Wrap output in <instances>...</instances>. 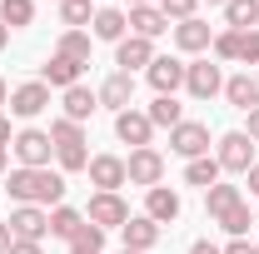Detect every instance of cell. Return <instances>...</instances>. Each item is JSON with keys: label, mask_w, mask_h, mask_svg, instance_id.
<instances>
[{"label": "cell", "mask_w": 259, "mask_h": 254, "mask_svg": "<svg viewBox=\"0 0 259 254\" xmlns=\"http://www.w3.org/2000/svg\"><path fill=\"white\" fill-rule=\"evenodd\" d=\"M145 209H150V220H155V224H169V220H180V194L164 190V185H155L150 199H145Z\"/></svg>", "instance_id": "14"}, {"label": "cell", "mask_w": 259, "mask_h": 254, "mask_svg": "<svg viewBox=\"0 0 259 254\" xmlns=\"http://www.w3.org/2000/svg\"><path fill=\"white\" fill-rule=\"evenodd\" d=\"M225 95H229V105H234V110H254V105H259V80L234 75V80L225 85Z\"/></svg>", "instance_id": "21"}, {"label": "cell", "mask_w": 259, "mask_h": 254, "mask_svg": "<svg viewBox=\"0 0 259 254\" xmlns=\"http://www.w3.org/2000/svg\"><path fill=\"white\" fill-rule=\"evenodd\" d=\"M214 5H229V0H214Z\"/></svg>", "instance_id": "49"}, {"label": "cell", "mask_w": 259, "mask_h": 254, "mask_svg": "<svg viewBox=\"0 0 259 254\" xmlns=\"http://www.w3.org/2000/svg\"><path fill=\"white\" fill-rule=\"evenodd\" d=\"M10 244H15V234H10V224H0V254H10Z\"/></svg>", "instance_id": "37"}, {"label": "cell", "mask_w": 259, "mask_h": 254, "mask_svg": "<svg viewBox=\"0 0 259 254\" xmlns=\"http://www.w3.org/2000/svg\"><path fill=\"white\" fill-rule=\"evenodd\" d=\"M125 25H130V15H120V10H100L95 15V35L100 40H115V45H120V40H125Z\"/></svg>", "instance_id": "23"}, {"label": "cell", "mask_w": 259, "mask_h": 254, "mask_svg": "<svg viewBox=\"0 0 259 254\" xmlns=\"http://www.w3.org/2000/svg\"><path fill=\"white\" fill-rule=\"evenodd\" d=\"M249 140H259V105L249 110Z\"/></svg>", "instance_id": "41"}, {"label": "cell", "mask_w": 259, "mask_h": 254, "mask_svg": "<svg viewBox=\"0 0 259 254\" xmlns=\"http://www.w3.org/2000/svg\"><path fill=\"white\" fill-rule=\"evenodd\" d=\"M160 10H164V20H169V15H180V20H194V0H160Z\"/></svg>", "instance_id": "36"}, {"label": "cell", "mask_w": 259, "mask_h": 254, "mask_svg": "<svg viewBox=\"0 0 259 254\" xmlns=\"http://www.w3.org/2000/svg\"><path fill=\"white\" fill-rule=\"evenodd\" d=\"M50 145L60 150L65 170H85V164H90V155H85V135H80L75 120H55V125H50Z\"/></svg>", "instance_id": "2"}, {"label": "cell", "mask_w": 259, "mask_h": 254, "mask_svg": "<svg viewBox=\"0 0 259 254\" xmlns=\"http://www.w3.org/2000/svg\"><path fill=\"white\" fill-rule=\"evenodd\" d=\"M95 105H100V100L90 95L85 85H70V90H65V120H75V125H80V120H90V115H95Z\"/></svg>", "instance_id": "19"}, {"label": "cell", "mask_w": 259, "mask_h": 254, "mask_svg": "<svg viewBox=\"0 0 259 254\" xmlns=\"http://www.w3.org/2000/svg\"><path fill=\"white\" fill-rule=\"evenodd\" d=\"M175 40H180V50H204L209 45V25L204 20H180L175 25Z\"/></svg>", "instance_id": "22"}, {"label": "cell", "mask_w": 259, "mask_h": 254, "mask_svg": "<svg viewBox=\"0 0 259 254\" xmlns=\"http://www.w3.org/2000/svg\"><path fill=\"white\" fill-rule=\"evenodd\" d=\"M0 100H5V80H0Z\"/></svg>", "instance_id": "47"}, {"label": "cell", "mask_w": 259, "mask_h": 254, "mask_svg": "<svg viewBox=\"0 0 259 254\" xmlns=\"http://www.w3.org/2000/svg\"><path fill=\"white\" fill-rule=\"evenodd\" d=\"M130 25H135V35H140V40H155V35L169 30L164 10H150V5H135V10H130Z\"/></svg>", "instance_id": "15"}, {"label": "cell", "mask_w": 259, "mask_h": 254, "mask_svg": "<svg viewBox=\"0 0 259 254\" xmlns=\"http://www.w3.org/2000/svg\"><path fill=\"white\" fill-rule=\"evenodd\" d=\"M125 254H135V249H125Z\"/></svg>", "instance_id": "50"}, {"label": "cell", "mask_w": 259, "mask_h": 254, "mask_svg": "<svg viewBox=\"0 0 259 254\" xmlns=\"http://www.w3.org/2000/svg\"><path fill=\"white\" fill-rule=\"evenodd\" d=\"M160 175H164V159L155 155L150 145H145V150H135L130 164H125V180H130V185H145V190H155V185H160Z\"/></svg>", "instance_id": "3"}, {"label": "cell", "mask_w": 259, "mask_h": 254, "mask_svg": "<svg viewBox=\"0 0 259 254\" xmlns=\"http://www.w3.org/2000/svg\"><path fill=\"white\" fill-rule=\"evenodd\" d=\"M75 244H80V249H100V244H105V229H100V224H85V229L75 234Z\"/></svg>", "instance_id": "35"}, {"label": "cell", "mask_w": 259, "mask_h": 254, "mask_svg": "<svg viewBox=\"0 0 259 254\" xmlns=\"http://www.w3.org/2000/svg\"><path fill=\"white\" fill-rule=\"evenodd\" d=\"M234 204H239V190H234V185H209V215H214V220H220L225 209H234Z\"/></svg>", "instance_id": "28"}, {"label": "cell", "mask_w": 259, "mask_h": 254, "mask_svg": "<svg viewBox=\"0 0 259 254\" xmlns=\"http://www.w3.org/2000/svg\"><path fill=\"white\" fill-rule=\"evenodd\" d=\"M150 125H180V105H175V95H160L155 105H150Z\"/></svg>", "instance_id": "27"}, {"label": "cell", "mask_w": 259, "mask_h": 254, "mask_svg": "<svg viewBox=\"0 0 259 254\" xmlns=\"http://www.w3.org/2000/svg\"><path fill=\"white\" fill-rule=\"evenodd\" d=\"M10 199H20V204H55V199H65V180L50 175V170H15L10 175Z\"/></svg>", "instance_id": "1"}, {"label": "cell", "mask_w": 259, "mask_h": 254, "mask_svg": "<svg viewBox=\"0 0 259 254\" xmlns=\"http://www.w3.org/2000/svg\"><path fill=\"white\" fill-rule=\"evenodd\" d=\"M225 15H229L234 30H249V25H259V0H229Z\"/></svg>", "instance_id": "24"}, {"label": "cell", "mask_w": 259, "mask_h": 254, "mask_svg": "<svg viewBox=\"0 0 259 254\" xmlns=\"http://www.w3.org/2000/svg\"><path fill=\"white\" fill-rule=\"evenodd\" d=\"M60 55H70V60H80V65H85V60H90V35L70 30V35L60 40Z\"/></svg>", "instance_id": "30"}, {"label": "cell", "mask_w": 259, "mask_h": 254, "mask_svg": "<svg viewBox=\"0 0 259 254\" xmlns=\"http://www.w3.org/2000/svg\"><path fill=\"white\" fill-rule=\"evenodd\" d=\"M150 115H135V110H120V120H115V135H120V140H125V145H140V150H145V145H150Z\"/></svg>", "instance_id": "12"}, {"label": "cell", "mask_w": 259, "mask_h": 254, "mask_svg": "<svg viewBox=\"0 0 259 254\" xmlns=\"http://www.w3.org/2000/svg\"><path fill=\"white\" fill-rule=\"evenodd\" d=\"M239 60L259 65V30H244V35H239Z\"/></svg>", "instance_id": "34"}, {"label": "cell", "mask_w": 259, "mask_h": 254, "mask_svg": "<svg viewBox=\"0 0 259 254\" xmlns=\"http://www.w3.org/2000/svg\"><path fill=\"white\" fill-rule=\"evenodd\" d=\"M244 175H249V190L259 194V164H249V170H244Z\"/></svg>", "instance_id": "42"}, {"label": "cell", "mask_w": 259, "mask_h": 254, "mask_svg": "<svg viewBox=\"0 0 259 254\" xmlns=\"http://www.w3.org/2000/svg\"><path fill=\"white\" fill-rule=\"evenodd\" d=\"M130 5H145V0H130Z\"/></svg>", "instance_id": "48"}, {"label": "cell", "mask_w": 259, "mask_h": 254, "mask_svg": "<svg viewBox=\"0 0 259 254\" xmlns=\"http://www.w3.org/2000/svg\"><path fill=\"white\" fill-rule=\"evenodd\" d=\"M185 85H190L194 100H209L214 90H220V65L199 60V65H185Z\"/></svg>", "instance_id": "10"}, {"label": "cell", "mask_w": 259, "mask_h": 254, "mask_svg": "<svg viewBox=\"0 0 259 254\" xmlns=\"http://www.w3.org/2000/svg\"><path fill=\"white\" fill-rule=\"evenodd\" d=\"M190 254H225V249H214L209 239H199V244H190Z\"/></svg>", "instance_id": "39"}, {"label": "cell", "mask_w": 259, "mask_h": 254, "mask_svg": "<svg viewBox=\"0 0 259 254\" xmlns=\"http://www.w3.org/2000/svg\"><path fill=\"white\" fill-rule=\"evenodd\" d=\"M239 35H244V30H225V35H214V55H220V60H239Z\"/></svg>", "instance_id": "32"}, {"label": "cell", "mask_w": 259, "mask_h": 254, "mask_svg": "<svg viewBox=\"0 0 259 254\" xmlns=\"http://www.w3.org/2000/svg\"><path fill=\"white\" fill-rule=\"evenodd\" d=\"M15 155L25 170H45V159H50V135L45 130H20L15 135Z\"/></svg>", "instance_id": "4"}, {"label": "cell", "mask_w": 259, "mask_h": 254, "mask_svg": "<svg viewBox=\"0 0 259 254\" xmlns=\"http://www.w3.org/2000/svg\"><path fill=\"white\" fill-rule=\"evenodd\" d=\"M130 95H135V80H130L125 70L100 85V105H110V110H130Z\"/></svg>", "instance_id": "16"}, {"label": "cell", "mask_w": 259, "mask_h": 254, "mask_svg": "<svg viewBox=\"0 0 259 254\" xmlns=\"http://www.w3.org/2000/svg\"><path fill=\"white\" fill-rule=\"evenodd\" d=\"M169 145L180 150L185 159H199L204 150H209V130L204 125H194V120H180V125L169 130Z\"/></svg>", "instance_id": "7"}, {"label": "cell", "mask_w": 259, "mask_h": 254, "mask_svg": "<svg viewBox=\"0 0 259 254\" xmlns=\"http://www.w3.org/2000/svg\"><path fill=\"white\" fill-rule=\"evenodd\" d=\"M80 229H85V220H80L75 209H55V215H50V234H60V239H70V244H75Z\"/></svg>", "instance_id": "26"}, {"label": "cell", "mask_w": 259, "mask_h": 254, "mask_svg": "<svg viewBox=\"0 0 259 254\" xmlns=\"http://www.w3.org/2000/svg\"><path fill=\"white\" fill-rule=\"evenodd\" d=\"M225 254H254V244H244V239H234V244H229Z\"/></svg>", "instance_id": "40"}, {"label": "cell", "mask_w": 259, "mask_h": 254, "mask_svg": "<svg viewBox=\"0 0 259 254\" xmlns=\"http://www.w3.org/2000/svg\"><path fill=\"white\" fill-rule=\"evenodd\" d=\"M185 180L199 185V190H209V185H220V159H190V170H185Z\"/></svg>", "instance_id": "25"}, {"label": "cell", "mask_w": 259, "mask_h": 254, "mask_svg": "<svg viewBox=\"0 0 259 254\" xmlns=\"http://www.w3.org/2000/svg\"><path fill=\"white\" fill-rule=\"evenodd\" d=\"M254 254H259V249H254Z\"/></svg>", "instance_id": "51"}, {"label": "cell", "mask_w": 259, "mask_h": 254, "mask_svg": "<svg viewBox=\"0 0 259 254\" xmlns=\"http://www.w3.org/2000/svg\"><path fill=\"white\" fill-rule=\"evenodd\" d=\"M10 254H40V244H25V239H15V244H10Z\"/></svg>", "instance_id": "38"}, {"label": "cell", "mask_w": 259, "mask_h": 254, "mask_svg": "<svg viewBox=\"0 0 259 254\" xmlns=\"http://www.w3.org/2000/svg\"><path fill=\"white\" fill-rule=\"evenodd\" d=\"M85 170H90V180H95L105 194H115L120 185H125V159H115V155H95Z\"/></svg>", "instance_id": "9"}, {"label": "cell", "mask_w": 259, "mask_h": 254, "mask_svg": "<svg viewBox=\"0 0 259 254\" xmlns=\"http://www.w3.org/2000/svg\"><path fill=\"white\" fill-rule=\"evenodd\" d=\"M5 40H10V30H5V20H0V45H5Z\"/></svg>", "instance_id": "45"}, {"label": "cell", "mask_w": 259, "mask_h": 254, "mask_svg": "<svg viewBox=\"0 0 259 254\" xmlns=\"http://www.w3.org/2000/svg\"><path fill=\"white\" fill-rule=\"evenodd\" d=\"M70 254H100V249H80V244H70Z\"/></svg>", "instance_id": "44"}, {"label": "cell", "mask_w": 259, "mask_h": 254, "mask_svg": "<svg viewBox=\"0 0 259 254\" xmlns=\"http://www.w3.org/2000/svg\"><path fill=\"white\" fill-rule=\"evenodd\" d=\"M45 105H50V85H40V80H35V85H20V90L10 95V110H15V115H25V120L40 115Z\"/></svg>", "instance_id": "11"}, {"label": "cell", "mask_w": 259, "mask_h": 254, "mask_svg": "<svg viewBox=\"0 0 259 254\" xmlns=\"http://www.w3.org/2000/svg\"><path fill=\"white\" fill-rule=\"evenodd\" d=\"M30 15H35L30 0H0V20L5 25H30Z\"/></svg>", "instance_id": "29"}, {"label": "cell", "mask_w": 259, "mask_h": 254, "mask_svg": "<svg viewBox=\"0 0 259 254\" xmlns=\"http://www.w3.org/2000/svg\"><path fill=\"white\" fill-rule=\"evenodd\" d=\"M0 170H5V150H0Z\"/></svg>", "instance_id": "46"}, {"label": "cell", "mask_w": 259, "mask_h": 254, "mask_svg": "<svg viewBox=\"0 0 259 254\" xmlns=\"http://www.w3.org/2000/svg\"><path fill=\"white\" fill-rule=\"evenodd\" d=\"M150 85H155L160 95H175V90L185 85V65L180 60H150Z\"/></svg>", "instance_id": "13"}, {"label": "cell", "mask_w": 259, "mask_h": 254, "mask_svg": "<svg viewBox=\"0 0 259 254\" xmlns=\"http://www.w3.org/2000/svg\"><path fill=\"white\" fill-rule=\"evenodd\" d=\"M249 164H254V140L239 135V130L225 135V140H220V170H239V175H244Z\"/></svg>", "instance_id": "5"}, {"label": "cell", "mask_w": 259, "mask_h": 254, "mask_svg": "<svg viewBox=\"0 0 259 254\" xmlns=\"http://www.w3.org/2000/svg\"><path fill=\"white\" fill-rule=\"evenodd\" d=\"M80 70H85L80 60H70V55H55V60L45 65V85H65V90H70V85H80Z\"/></svg>", "instance_id": "20"}, {"label": "cell", "mask_w": 259, "mask_h": 254, "mask_svg": "<svg viewBox=\"0 0 259 254\" xmlns=\"http://www.w3.org/2000/svg\"><path fill=\"white\" fill-rule=\"evenodd\" d=\"M125 220H130V209H125V199H120V194H105V190H100L95 199H90V224L115 229V224H125Z\"/></svg>", "instance_id": "8"}, {"label": "cell", "mask_w": 259, "mask_h": 254, "mask_svg": "<svg viewBox=\"0 0 259 254\" xmlns=\"http://www.w3.org/2000/svg\"><path fill=\"white\" fill-rule=\"evenodd\" d=\"M60 15H65V25H85L90 20V0H60Z\"/></svg>", "instance_id": "33"}, {"label": "cell", "mask_w": 259, "mask_h": 254, "mask_svg": "<svg viewBox=\"0 0 259 254\" xmlns=\"http://www.w3.org/2000/svg\"><path fill=\"white\" fill-rule=\"evenodd\" d=\"M5 140H10V120H0V145H5Z\"/></svg>", "instance_id": "43"}, {"label": "cell", "mask_w": 259, "mask_h": 254, "mask_svg": "<svg viewBox=\"0 0 259 254\" xmlns=\"http://www.w3.org/2000/svg\"><path fill=\"white\" fill-rule=\"evenodd\" d=\"M150 60H155V50H150V40H140V35L120 40V50H115V65H125V75L135 65H150Z\"/></svg>", "instance_id": "18"}, {"label": "cell", "mask_w": 259, "mask_h": 254, "mask_svg": "<svg viewBox=\"0 0 259 254\" xmlns=\"http://www.w3.org/2000/svg\"><path fill=\"white\" fill-rule=\"evenodd\" d=\"M50 229V220H45V209L40 204H20L15 215H10V234L15 239H25V244H40V234Z\"/></svg>", "instance_id": "6"}, {"label": "cell", "mask_w": 259, "mask_h": 254, "mask_svg": "<svg viewBox=\"0 0 259 254\" xmlns=\"http://www.w3.org/2000/svg\"><path fill=\"white\" fill-rule=\"evenodd\" d=\"M220 224H225L229 234H244V229H249V204H244V199H239V204H234V209H225V215H220Z\"/></svg>", "instance_id": "31"}, {"label": "cell", "mask_w": 259, "mask_h": 254, "mask_svg": "<svg viewBox=\"0 0 259 254\" xmlns=\"http://www.w3.org/2000/svg\"><path fill=\"white\" fill-rule=\"evenodd\" d=\"M155 239H160V224L150 220V215H145V220H125V249L145 254L150 244H155Z\"/></svg>", "instance_id": "17"}]
</instances>
